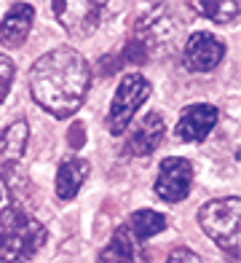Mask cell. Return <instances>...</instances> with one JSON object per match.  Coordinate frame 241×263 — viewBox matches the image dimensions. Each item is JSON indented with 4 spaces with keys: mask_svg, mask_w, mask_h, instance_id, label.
I'll return each mask as SVG.
<instances>
[{
    "mask_svg": "<svg viewBox=\"0 0 241 263\" xmlns=\"http://www.w3.org/2000/svg\"><path fill=\"white\" fill-rule=\"evenodd\" d=\"M48 231L46 226L19 207L16 201L0 210V260L3 263H24L41 253Z\"/></svg>",
    "mask_w": 241,
    "mask_h": 263,
    "instance_id": "obj_2",
    "label": "cell"
},
{
    "mask_svg": "<svg viewBox=\"0 0 241 263\" xmlns=\"http://www.w3.org/2000/svg\"><path fill=\"white\" fill-rule=\"evenodd\" d=\"M0 196H3V194H0Z\"/></svg>",
    "mask_w": 241,
    "mask_h": 263,
    "instance_id": "obj_19",
    "label": "cell"
},
{
    "mask_svg": "<svg viewBox=\"0 0 241 263\" xmlns=\"http://www.w3.org/2000/svg\"><path fill=\"white\" fill-rule=\"evenodd\" d=\"M158 11H161V8L139 14L137 25L131 27L126 51H124V54H129L126 59H131V62H145V59H148V54L155 49V46H158L164 38H169V35H172V27H169L166 16L158 14Z\"/></svg>",
    "mask_w": 241,
    "mask_h": 263,
    "instance_id": "obj_6",
    "label": "cell"
},
{
    "mask_svg": "<svg viewBox=\"0 0 241 263\" xmlns=\"http://www.w3.org/2000/svg\"><path fill=\"white\" fill-rule=\"evenodd\" d=\"M198 223L204 234L212 242L238 258V234H241V199L238 196H225V199H214L207 201L198 210Z\"/></svg>",
    "mask_w": 241,
    "mask_h": 263,
    "instance_id": "obj_3",
    "label": "cell"
},
{
    "mask_svg": "<svg viewBox=\"0 0 241 263\" xmlns=\"http://www.w3.org/2000/svg\"><path fill=\"white\" fill-rule=\"evenodd\" d=\"M193 185V164L183 156H169L158 166V177H155V196L177 204V201L188 199Z\"/></svg>",
    "mask_w": 241,
    "mask_h": 263,
    "instance_id": "obj_7",
    "label": "cell"
},
{
    "mask_svg": "<svg viewBox=\"0 0 241 263\" xmlns=\"http://www.w3.org/2000/svg\"><path fill=\"white\" fill-rule=\"evenodd\" d=\"M124 226L139 239V242H148L150 236L166 231L169 220H166V215L155 212V210H137V212L129 215V220H126Z\"/></svg>",
    "mask_w": 241,
    "mask_h": 263,
    "instance_id": "obj_16",
    "label": "cell"
},
{
    "mask_svg": "<svg viewBox=\"0 0 241 263\" xmlns=\"http://www.w3.org/2000/svg\"><path fill=\"white\" fill-rule=\"evenodd\" d=\"M217 118H220V110H217L214 105H207V102L188 105L177 118L174 135L183 142H201V140L209 137V132L214 129Z\"/></svg>",
    "mask_w": 241,
    "mask_h": 263,
    "instance_id": "obj_10",
    "label": "cell"
},
{
    "mask_svg": "<svg viewBox=\"0 0 241 263\" xmlns=\"http://www.w3.org/2000/svg\"><path fill=\"white\" fill-rule=\"evenodd\" d=\"M14 76H16V65L11 62L6 54H0V102L8 97L11 83H14Z\"/></svg>",
    "mask_w": 241,
    "mask_h": 263,
    "instance_id": "obj_17",
    "label": "cell"
},
{
    "mask_svg": "<svg viewBox=\"0 0 241 263\" xmlns=\"http://www.w3.org/2000/svg\"><path fill=\"white\" fill-rule=\"evenodd\" d=\"M225 57V43L212 32H193L183 49V67L188 73H209Z\"/></svg>",
    "mask_w": 241,
    "mask_h": 263,
    "instance_id": "obj_9",
    "label": "cell"
},
{
    "mask_svg": "<svg viewBox=\"0 0 241 263\" xmlns=\"http://www.w3.org/2000/svg\"><path fill=\"white\" fill-rule=\"evenodd\" d=\"M27 140H30V126L24 118H16L14 124H8L0 132V177L8 180V177L14 175V166L24 156Z\"/></svg>",
    "mask_w": 241,
    "mask_h": 263,
    "instance_id": "obj_11",
    "label": "cell"
},
{
    "mask_svg": "<svg viewBox=\"0 0 241 263\" xmlns=\"http://www.w3.org/2000/svg\"><path fill=\"white\" fill-rule=\"evenodd\" d=\"M91 67L75 49L59 46L30 67V94L46 113L67 118L86 102Z\"/></svg>",
    "mask_w": 241,
    "mask_h": 263,
    "instance_id": "obj_1",
    "label": "cell"
},
{
    "mask_svg": "<svg viewBox=\"0 0 241 263\" xmlns=\"http://www.w3.org/2000/svg\"><path fill=\"white\" fill-rule=\"evenodd\" d=\"M54 19L72 38H89L99 27L110 0H48Z\"/></svg>",
    "mask_w": 241,
    "mask_h": 263,
    "instance_id": "obj_5",
    "label": "cell"
},
{
    "mask_svg": "<svg viewBox=\"0 0 241 263\" xmlns=\"http://www.w3.org/2000/svg\"><path fill=\"white\" fill-rule=\"evenodd\" d=\"M32 22H35V8L30 3L11 6V11L0 22V46H6V49L24 46V41H27V35L32 30Z\"/></svg>",
    "mask_w": 241,
    "mask_h": 263,
    "instance_id": "obj_13",
    "label": "cell"
},
{
    "mask_svg": "<svg viewBox=\"0 0 241 263\" xmlns=\"http://www.w3.org/2000/svg\"><path fill=\"white\" fill-rule=\"evenodd\" d=\"M198 16L214 22V25H231L238 19L241 0H188Z\"/></svg>",
    "mask_w": 241,
    "mask_h": 263,
    "instance_id": "obj_15",
    "label": "cell"
},
{
    "mask_svg": "<svg viewBox=\"0 0 241 263\" xmlns=\"http://www.w3.org/2000/svg\"><path fill=\"white\" fill-rule=\"evenodd\" d=\"M166 263H204V260L193 253V250H188V247H174L172 253H169Z\"/></svg>",
    "mask_w": 241,
    "mask_h": 263,
    "instance_id": "obj_18",
    "label": "cell"
},
{
    "mask_svg": "<svg viewBox=\"0 0 241 263\" xmlns=\"http://www.w3.org/2000/svg\"><path fill=\"white\" fill-rule=\"evenodd\" d=\"M150 81L139 76V73H126L120 78L118 89L113 94V102H110V110H107V129L110 135H124L126 126L131 124V118L137 116V110L148 102L150 97Z\"/></svg>",
    "mask_w": 241,
    "mask_h": 263,
    "instance_id": "obj_4",
    "label": "cell"
},
{
    "mask_svg": "<svg viewBox=\"0 0 241 263\" xmlns=\"http://www.w3.org/2000/svg\"><path fill=\"white\" fill-rule=\"evenodd\" d=\"M89 172H91V166L86 159H81V156H67L62 164H59V170H56V196L62 199V201H72L78 196V191L83 188V183L89 180Z\"/></svg>",
    "mask_w": 241,
    "mask_h": 263,
    "instance_id": "obj_14",
    "label": "cell"
},
{
    "mask_svg": "<svg viewBox=\"0 0 241 263\" xmlns=\"http://www.w3.org/2000/svg\"><path fill=\"white\" fill-rule=\"evenodd\" d=\"M96 263H145V250L142 242L131 234L126 226H118L110 242L102 247Z\"/></svg>",
    "mask_w": 241,
    "mask_h": 263,
    "instance_id": "obj_12",
    "label": "cell"
},
{
    "mask_svg": "<svg viewBox=\"0 0 241 263\" xmlns=\"http://www.w3.org/2000/svg\"><path fill=\"white\" fill-rule=\"evenodd\" d=\"M164 140H166V124H164L161 113L153 110L145 118H139V124L126 135L120 153H124L126 159H145V156H150V153L158 151Z\"/></svg>",
    "mask_w": 241,
    "mask_h": 263,
    "instance_id": "obj_8",
    "label": "cell"
}]
</instances>
